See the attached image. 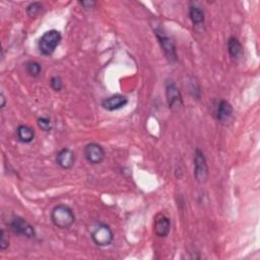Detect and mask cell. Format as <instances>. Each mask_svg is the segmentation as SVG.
Here are the masks:
<instances>
[{
	"label": "cell",
	"mask_w": 260,
	"mask_h": 260,
	"mask_svg": "<svg viewBox=\"0 0 260 260\" xmlns=\"http://www.w3.org/2000/svg\"><path fill=\"white\" fill-rule=\"evenodd\" d=\"M50 219L52 224L61 230L70 229L76 222V215L67 205H57L53 208Z\"/></svg>",
	"instance_id": "cell-1"
},
{
	"label": "cell",
	"mask_w": 260,
	"mask_h": 260,
	"mask_svg": "<svg viewBox=\"0 0 260 260\" xmlns=\"http://www.w3.org/2000/svg\"><path fill=\"white\" fill-rule=\"evenodd\" d=\"M62 40V36L57 30L45 32L38 42V49L44 56H51Z\"/></svg>",
	"instance_id": "cell-2"
},
{
	"label": "cell",
	"mask_w": 260,
	"mask_h": 260,
	"mask_svg": "<svg viewBox=\"0 0 260 260\" xmlns=\"http://www.w3.org/2000/svg\"><path fill=\"white\" fill-rule=\"evenodd\" d=\"M193 174L199 183L204 184L209 179L210 169L205 153L201 149H197L193 157Z\"/></svg>",
	"instance_id": "cell-3"
},
{
	"label": "cell",
	"mask_w": 260,
	"mask_h": 260,
	"mask_svg": "<svg viewBox=\"0 0 260 260\" xmlns=\"http://www.w3.org/2000/svg\"><path fill=\"white\" fill-rule=\"evenodd\" d=\"M154 31L162 48V51L164 52L168 61L170 63H176L178 60V55L176 45L173 39H171L162 28H156Z\"/></svg>",
	"instance_id": "cell-4"
},
{
	"label": "cell",
	"mask_w": 260,
	"mask_h": 260,
	"mask_svg": "<svg viewBox=\"0 0 260 260\" xmlns=\"http://www.w3.org/2000/svg\"><path fill=\"white\" fill-rule=\"evenodd\" d=\"M91 238L97 246L108 247L113 243L114 233L109 225L99 223L91 231Z\"/></svg>",
	"instance_id": "cell-5"
},
{
	"label": "cell",
	"mask_w": 260,
	"mask_h": 260,
	"mask_svg": "<svg viewBox=\"0 0 260 260\" xmlns=\"http://www.w3.org/2000/svg\"><path fill=\"white\" fill-rule=\"evenodd\" d=\"M11 231L19 236L26 237L28 239H34L37 236L35 228L25 219L20 217H15L9 224Z\"/></svg>",
	"instance_id": "cell-6"
},
{
	"label": "cell",
	"mask_w": 260,
	"mask_h": 260,
	"mask_svg": "<svg viewBox=\"0 0 260 260\" xmlns=\"http://www.w3.org/2000/svg\"><path fill=\"white\" fill-rule=\"evenodd\" d=\"M166 99L169 108L173 112L180 111L184 106L181 92L176 84L172 81L166 84Z\"/></svg>",
	"instance_id": "cell-7"
},
{
	"label": "cell",
	"mask_w": 260,
	"mask_h": 260,
	"mask_svg": "<svg viewBox=\"0 0 260 260\" xmlns=\"http://www.w3.org/2000/svg\"><path fill=\"white\" fill-rule=\"evenodd\" d=\"M84 156L91 165H100L106 158L104 148L97 143H90L84 149Z\"/></svg>",
	"instance_id": "cell-8"
},
{
	"label": "cell",
	"mask_w": 260,
	"mask_h": 260,
	"mask_svg": "<svg viewBox=\"0 0 260 260\" xmlns=\"http://www.w3.org/2000/svg\"><path fill=\"white\" fill-rule=\"evenodd\" d=\"M55 161L61 169L71 170L74 168L76 162L75 152L69 148H63L56 154Z\"/></svg>",
	"instance_id": "cell-9"
},
{
	"label": "cell",
	"mask_w": 260,
	"mask_h": 260,
	"mask_svg": "<svg viewBox=\"0 0 260 260\" xmlns=\"http://www.w3.org/2000/svg\"><path fill=\"white\" fill-rule=\"evenodd\" d=\"M128 104V98L123 95H113L102 101V107L106 111L114 112L124 108Z\"/></svg>",
	"instance_id": "cell-10"
},
{
	"label": "cell",
	"mask_w": 260,
	"mask_h": 260,
	"mask_svg": "<svg viewBox=\"0 0 260 260\" xmlns=\"http://www.w3.org/2000/svg\"><path fill=\"white\" fill-rule=\"evenodd\" d=\"M155 234L160 238H166L171 231V221L164 214H158L154 222Z\"/></svg>",
	"instance_id": "cell-11"
},
{
	"label": "cell",
	"mask_w": 260,
	"mask_h": 260,
	"mask_svg": "<svg viewBox=\"0 0 260 260\" xmlns=\"http://www.w3.org/2000/svg\"><path fill=\"white\" fill-rule=\"evenodd\" d=\"M17 138L22 144H31L36 138V132L29 125H20L17 128Z\"/></svg>",
	"instance_id": "cell-12"
},
{
	"label": "cell",
	"mask_w": 260,
	"mask_h": 260,
	"mask_svg": "<svg viewBox=\"0 0 260 260\" xmlns=\"http://www.w3.org/2000/svg\"><path fill=\"white\" fill-rule=\"evenodd\" d=\"M234 112L233 106L226 100H222L217 108V119L220 122H226L228 121Z\"/></svg>",
	"instance_id": "cell-13"
},
{
	"label": "cell",
	"mask_w": 260,
	"mask_h": 260,
	"mask_svg": "<svg viewBox=\"0 0 260 260\" xmlns=\"http://www.w3.org/2000/svg\"><path fill=\"white\" fill-rule=\"evenodd\" d=\"M189 19L194 26H200L205 24L206 15L205 11L195 5H191L189 7Z\"/></svg>",
	"instance_id": "cell-14"
},
{
	"label": "cell",
	"mask_w": 260,
	"mask_h": 260,
	"mask_svg": "<svg viewBox=\"0 0 260 260\" xmlns=\"http://www.w3.org/2000/svg\"><path fill=\"white\" fill-rule=\"evenodd\" d=\"M228 47V52L230 56L234 59L240 58L243 54V46L241 42L236 38V37H230L227 43Z\"/></svg>",
	"instance_id": "cell-15"
},
{
	"label": "cell",
	"mask_w": 260,
	"mask_h": 260,
	"mask_svg": "<svg viewBox=\"0 0 260 260\" xmlns=\"http://www.w3.org/2000/svg\"><path fill=\"white\" fill-rule=\"evenodd\" d=\"M26 72L31 78H38L42 73V65L34 60H30L25 65Z\"/></svg>",
	"instance_id": "cell-16"
},
{
	"label": "cell",
	"mask_w": 260,
	"mask_h": 260,
	"mask_svg": "<svg viewBox=\"0 0 260 260\" xmlns=\"http://www.w3.org/2000/svg\"><path fill=\"white\" fill-rule=\"evenodd\" d=\"M42 11H43V5L41 3H32L26 9V13L28 17L32 19L37 18L42 13Z\"/></svg>",
	"instance_id": "cell-17"
},
{
	"label": "cell",
	"mask_w": 260,
	"mask_h": 260,
	"mask_svg": "<svg viewBox=\"0 0 260 260\" xmlns=\"http://www.w3.org/2000/svg\"><path fill=\"white\" fill-rule=\"evenodd\" d=\"M37 123H38L39 128L45 133H50L53 128V123H52L51 119L48 117H40L38 119Z\"/></svg>",
	"instance_id": "cell-18"
},
{
	"label": "cell",
	"mask_w": 260,
	"mask_h": 260,
	"mask_svg": "<svg viewBox=\"0 0 260 260\" xmlns=\"http://www.w3.org/2000/svg\"><path fill=\"white\" fill-rule=\"evenodd\" d=\"M50 86H51V89L54 92H60L63 89V87H64L63 81H62V79L59 76H54V77L51 78Z\"/></svg>",
	"instance_id": "cell-19"
},
{
	"label": "cell",
	"mask_w": 260,
	"mask_h": 260,
	"mask_svg": "<svg viewBox=\"0 0 260 260\" xmlns=\"http://www.w3.org/2000/svg\"><path fill=\"white\" fill-rule=\"evenodd\" d=\"M10 246V237L5 229L0 231V249L7 250Z\"/></svg>",
	"instance_id": "cell-20"
},
{
	"label": "cell",
	"mask_w": 260,
	"mask_h": 260,
	"mask_svg": "<svg viewBox=\"0 0 260 260\" xmlns=\"http://www.w3.org/2000/svg\"><path fill=\"white\" fill-rule=\"evenodd\" d=\"M80 5L85 10H92L97 6V3L93 2V0H85V2H80Z\"/></svg>",
	"instance_id": "cell-21"
},
{
	"label": "cell",
	"mask_w": 260,
	"mask_h": 260,
	"mask_svg": "<svg viewBox=\"0 0 260 260\" xmlns=\"http://www.w3.org/2000/svg\"><path fill=\"white\" fill-rule=\"evenodd\" d=\"M0 100H2V104H0V109H5L6 106H7V98L6 96L2 93V95H0Z\"/></svg>",
	"instance_id": "cell-22"
}]
</instances>
